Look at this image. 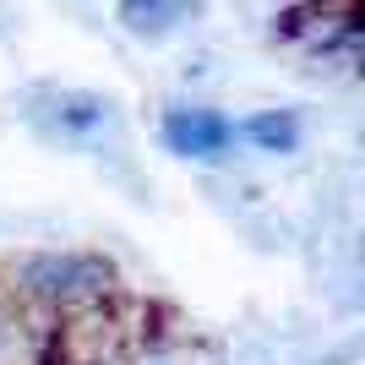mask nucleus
Here are the masks:
<instances>
[{
	"label": "nucleus",
	"instance_id": "obj_2",
	"mask_svg": "<svg viewBox=\"0 0 365 365\" xmlns=\"http://www.w3.org/2000/svg\"><path fill=\"white\" fill-rule=\"evenodd\" d=\"M28 120L66 148H98L115 137V104L93 88H38L28 98Z\"/></svg>",
	"mask_w": 365,
	"mask_h": 365
},
{
	"label": "nucleus",
	"instance_id": "obj_4",
	"mask_svg": "<svg viewBox=\"0 0 365 365\" xmlns=\"http://www.w3.org/2000/svg\"><path fill=\"white\" fill-rule=\"evenodd\" d=\"M229 142H235V125L218 109L180 104L164 115V148L180 158H218V153H229Z\"/></svg>",
	"mask_w": 365,
	"mask_h": 365
},
{
	"label": "nucleus",
	"instance_id": "obj_5",
	"mask_svg": "<svg viewBox=\"0 0 365 365\" xmlns=\"http://www.w3.org/2000/svg\"><path fill=\"white\" fill-rule=\"evenodd\" d=\"M197 11H202V0H115V16H120V28L131 38H169Z\"/></svg>",
	"mask_w": 365,
	"mask_h": 365
},
{
	"label": "nucleus",
	"instance_id": "obj_1",
	"mask_svg": "<svg viewBox=\"0 0 365 365\" xmlns=\"http://www.w3.org/2000/svg\"><path fill=\"white\" fill-rule=\"evenodd\" d=\"M115 284H120V273L98 251H38L16 267V294L55 311V317L82 311V305H104Z\"/></svg>",
	"mask_w": 365,
	"mask_h": 365
},
{
	"label": "nucleus",
	"instance_id": "obj_3",
	"mask_svg": "<svg viewBox=\"0 0 365 365\" xmlns=\"http://www.w3.org/2000/svg\"><path fill=\"white\" fill-rule=\"evenodd\" d=\"M273 33L284 44L311 49V55H344V61L360 55V11H354V0H294L289 11L278 16Z\"/></svg>",
	"mask_w": 365,
	"mask_h": 365
},
{
	"label": "nucleus",
	"instance_id": "obj_6",
	"mask_svg": "<svg viewBox=\"0 0 365 365\" xmlns=\"http://www.w3.org/2000/svg\"><path fill=\"white\" fill-rule=\"evenodd\" d=\"M240 137L257 153H294L300 148V115L294 109H257L251 120H240Z\"/></svg>",
	"mask_w": 365,
	"mask_h": 365
},
{
	"label": "nucleus",
	"instance_id": "obj_7",
	"mask_svg": "<svg viewBox=\"0 0 365 365\" xmlns=\"http://www.w3.org/2000/svg\"><path fill=\"white\" fill-rule=\"evenodd\" d=\"M16 338H22V333H16V317H11V305L0 300V360L16 349Z\"/></svg>",
	"mask_w": 365,
	"mask_h": 365
}]
</instances>
